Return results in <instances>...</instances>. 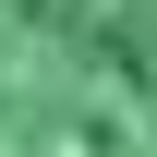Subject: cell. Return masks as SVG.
<instances>
[{
  "instance_id": "6da1fadb",
  "label": "cell",
  "mask_w": 157,
  "mask_h": 157,
  "mask_svg": "<svg viewBox=\"0 0 157 157\" xmlns=\"http://www.w3.org/2000/svg\"><path fill=\"white\" fill-rule=\"evenodd\" d=\"M0 157H157V0H0Z\"/></svg>"
}]
</instances>
